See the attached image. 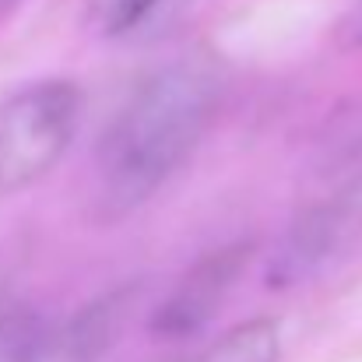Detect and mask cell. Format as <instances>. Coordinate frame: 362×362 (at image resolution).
Masks as SVG:
<instances>
[{"mask_svg":"<svg viewBox=\"0 0 362 362\" xmlns=\"http://www.w3.org/2000/svg\"><path fill=\"white\" fill-rule=\"evenodd\" d=\"M162 0H88L85 21L95 35L103 39H117L123 32H130L134 25H141Z\"/></svg>","mask_w":362,"mask_h":362,"instance_id":"obj_8","label":"cell"},{"mask_svg":"<svg viewBox=\"0 0 362 362\" xmlns=\"http://www.w3.org/2000/svg\"><path fill=\"white\" fill-rule=\"evenodd\" d=\"M359 158H362V95L341 103L327 117V123L320 127L317 144H313V165L324 176L352 169Z\"/></svg>","mask_w":362,"mask_h":362,"instance_id":"obj_6","label":"cell"},{"mask_svg":"<svg viewBox=\"0 0 362 362\" xmlns=\"http://www.w3.org/2000/svg\"><path fill=\"white\" fill-rule=\"evenodd\" d=\"M246 260H250V243H229V246L208 253L204 260H197L155 310L151 334L165 338V341H183V338L197 334L222 310Z\"/></svg>","mask_w":362,"mask_h":362,"instance_id":"obj_4","label":"cell"},{"mask_svg":"<svg viewBox=\"0 0 362 362\" xmlns=\"http://www.w3.org/2000/svg\"><path fill=\"white\" fill-rule=\"evenodd\" d=\"M81 120V88L64 78L25 85L0 103V194L39 183L71 148Z\"/></svg>","mask_w":362,"mask_h":362,"instance_id":"obj_2","label":"cell"},{"mask_svg":"<svg viewBox=\"0 0 362 362\" xmlns=\"http://www.w3.org/2000/svg\"><path fill=\"white\" fill-rule=\"evenodd\" d=\"M46 320L35 313H4L0 317V362H39Z\"/></svg>","mask_w":362,"mask_h":362,"instance_id":"obj_9","label":"cell"},{"mask_svg":"<svg viewBox=\"0 0 362 362\" xmlns=\"http://www.w3.org/2000/svg\"><path fill=\"white\" fill-rule=\"evenodd\" d=\"M281 356V331L274 320L257 317L226 331L197 362H278Z\"/></svg>","mask_w":362,"mask_h":362,"instance_id":"obj_7","label":"cell"},{"mask_svg":"<svg viewBox=\"0 0 362 362\" xmlns=\"http://www.w3.org/2000/svg\"><path fill=\"white\" fill-rule=\"evenodd\" d=\"M222 81L208 60L183 57L148 74L99 144V211H137L194 155L218 113Z\"/></svg>","mask_w":362,"mask_h":362,"instance_id":"obj_1","label":"cell"},{"mask_svg":"<svg viewBox=\"0 0 362 362\" xmlns=\"http://www.w3.org/2000/svg\"><path fill=\"white\" fill-rule=\"evenodd\" d=\"M18 4H21V0H0V21H4V18H7V14H11Z\"/></svg>","mask_w":362,"mask_h":362,"instance_id":"obj_11","label":"cell"},{"mask_svg":"<svg viewBox=\"0 0 362 362\" xmlns=\"http://www.w3.org/2000/svg\"><path fill=\"white\" fill-rule=\"evenodd\" d=\"M334 39H338L345 49H362V0H352V4H349V11H345L341 21H338Z\"/></svg>","mask_w":362,"mask_h":362,"instance_id":"obj_10","label":"cell"},{"mask_svg":"<svg viewBox=\"0 0 362 362\" xmlns=\"http://www.w3.org/2000/svg\"><path fill=\"white\" fill-rule=\"evenodd\" d=\"M134 296H137V285H120L85 303L67 320L46 324L39 362H103L120 341L134 310Z\"/></svg>","mask_w":362,"mask_h":362,"instance_id":"obj_5","label":"cell"},{"mask_svg":"<svg viewBox=\"0 0 362 362\" xmlns=\"http://www.w3.org/2000/svg\"><path fill=\"white\" fill-rule=\"evenodd\" d=\"M359 222H362V180H356L338 197L306 208L285 229V236L274 243V253H271V264H267V285L292 288V285H303L313 274H320L338 257V250L356 233Z\"/></svg>","mask_w":362,"mask_h":362,"instance_id":"obj_3","label":"cell"}]
</instances>
